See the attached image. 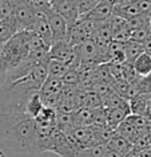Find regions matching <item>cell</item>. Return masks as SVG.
<instances>
[{
  "label": "cell",
  "mask_w": 151,
  "mask_h": 157,
  "mask_svg": "<svg viewBox=\"0 0 151 157\" xmlns=\"http://www.w3.org/2000/svg\"><path fill=\"white\" fill-rule=\"evenodd\" d=\"M0 140L11 149L38 155V130L34 118L27 113H12L0 116Z\"/></svg>",
  "instance_id": "obj_1"
},
{
  "label": "cell",
  "mask_w": 151,
  "mask_h": 157,
  "mask_svg": "<svg viewBox=\"0 0 151 157\" xmlns=\"http://www.w3.org/2000/svg\"><path fill=\"white\" fill-rule=\"evenodd\" d=\"M107 58H109V63H118V65L124 63L126 56H124V51H123V43L111 40L109 44Z\"/></svg>",
  "instance_id": "obj_15"
},
{
  "label": "cell",
  "mask_w": 151,
  "mask_h": 157,
  "mask_svg": "<svg viewBox=\"0 0 151 157\" xmlns=\"http://www.w3.org/2000/svg\"><path fill=\"white\" fill-rule=\"evenodd\" d=\"M17 33H19V30H17V24L13 16L0 19V48Z\"/></svg>",
  "instance_id": "obj_9"
},
{
  "label": "cell",
  "mask_w": 151,
  "mask_h": 157,
  "mask_svg": "<svg viewBox=\"0 0 151 157\" xmlns=\"http://www.w3.org/2000/svg\"><path fill=\"white\" fill-rule=\"evenodd\" d=\"M149 34H150V36H151V20H150V24H149Z\"/></svg>",
  "instance_id": "obj_29"
},
{
  "label": "cell",
  "mask_w": 151,
  "mask_h": 157,
  "mask_svg": "<svg viewBox=\"0 0 151 157\" xmlns=\"http://www.w3.org/2000/svg\"><path fill=\"white\" fill-rule=\"evenodd\" d=\"M103 2H109V3H112V4H115V2H116V0H103Z\"/></svg>",
  "instance_id": "obj_28"
},
{
  "label": "cell",
  "mask_w": 151,
  "mask_h": 157,
  "mask_svg": "<svg viewBox=\"0 0 151 157\" xmlns=\"http://www.w3.org/2000/svg\"><path fill=\"white\" fill-rule=\"evenodd\" d=\"M67 70H68V65L67 63H64V62H62V60H57V59H53V58H50L47 60L48 77L62 79L63 75L67 73Z\"/></svg>",
  "instance_id": "obj_16"
},
{
  "label": "cell",
  "mask_w": 151,
  "mask_h": 157,
  "mask_svg": "<svg viewBox=\"0 0 151 157\" xmlns=\"http://www.w3.org/2000/svg\"><path fill=\"white\" fill-rule=\"evenodd\" d=\"M142 46H143V50H145V52H147V54L151 55V36H150V35L147 36L146 40L142 43Z\"/></svg>",
  "instance_id": "obj_25"
},
{
  "label": "cell",
  "mask_w": 151,
  "mask_h": 157,
  "mask_svg": "<svg viewBox=\"0 0 151 157\" xmlns=\"http://www.w3.org/2000/svg\"><path fill=\"white\" fill-rule=\"evenodd\" d=\"M56 130L60 133L68 136L75 129L74 125V113H66V112H57L56 113Z\"/></svg>",
  "instance_id": "obj_11"
},
{
  "label": "cell",
  "mask_w": 151,
  "mask_h": 157,
  "mask_svg": "<svg viewBox=\"0 0 151 157\" xmlns=\"http://www.w3.org/2000/svg\"><path fill=\"white\" fill-rule=\"evenodd\" d=\"M135 73L141 78L149 77L151 74V55L147 52H142L141 55L132 62Z\"/></svg>",
  "instance_id": "obj_13"
},
{
  "label": "cell",
  "mask_w": 151,
  "mask_h": 157,
  "mask_svg": "<svg viewBox=\"0 0 151 157\" xmlns=\"http://www.w3.org/2000/svg\"><path fill=\"white\" fill-rule=\"evenodd\" d=\"M109 151L110 149L107 144H102V142H96L88 148V153L91 157H106L109 155Z\"/></svg>",
  "instance_id": "obj_23"
},
{
  "label": "cell",
  "mask_w": 151,
  "mask_h": 157,
  "mask_svg": "<svg viewBox=\"0 0 151 157\" xmlns=\"http://www.w3.org/2000/svg\"><path fill=\"white\" fill-rule=\"evenodd\" d=\"M143 117H145L147 121H150V122H151V105L147 106V109H146V112H145V116H143Z\"/></svg>",
  "instance_id": "obj_27"
},
{
  "label": "cell",
  "mask_w": 151,
  "mask_h": 157,
  "mask_svg": "<svg viewBox=\"0 0 151 157\" xmlns=\"http://www.w3.org/2000/svg\"><path fill=\"white\" fill-rule=\"evenodd\" d=\"M100 0H78V15L79 17L86 16L90 13L96 6L99 4Z\"/></svg>",
  "instance_id": "obj_21"
},
{
  "label": "cell",
  "mask_w": 151,
  "mask_h": 157,
  "mask_svg": "<svg viewBox=\"0 0 151 157\" xmlns=\"http://www.w3.org/2000/svg\"><path fill=\"white\" fill-rule=\"evenodd\" d=\"M139 0H116L115 4H135Z\"/></svg>",
  "instance_id": "obj_26"
},
{
  "label": "cell",
  "mask_w": 151,
  "mask_h": 157,
  "mask_svg": "<svg viewBox=\"0 0 151 157\" xmlns=\"http://www.w3.org/2000/svg\"><path fill=\"white\" fill-rule=\"evenodd\" d=\"M149 27H143V28H136V30L131 31L130 35V40L138 42V43H143V42L149 36Z\"/></svg>",
  "instance_id": "obj_24"
},
{
  "label": "cell",
  "mask_w": 151,
  "mask_h": 157,
  "mask_svg": "<svg viewBox=\"0 0 151 157\" xmlns=\"http://www.w3.org/2000/svg\"><path fill=\"white\" fill-rule=\"evenodd\" d=\"M46 19H47V23H48L50 30H51V34H52V43L53 42L67 40L70 26H68V23L66 22V19H64L62 15H59L57 12H55L52 8L47 12Z\"/></svg>",
  "instance_id": "obj_4"
},
{
  "label": "cell",
  "mask_w": 151,
  "mask_h": 157,
  "mask_svg": "<svg viewBox=\"0 0 151 157\" xmlns=\"http://www.w3.org/2000/svg\"><path fill=\"white\" fill-rule=\"evenodd\" d=\"M72 2H75V3H78V0H72Z\"/></svg>",
  "instance_id": "obj_31"
},
{
  "label": "cell",
  "mask_w": 151,
  "mask_h": 157,
  "mask_svg": "<svg viewBox=\"0 0 151 157\" xmlns=\"http://www.w3.org/2000/svg\"><path fill=\"white\" fill-rule=\"evenodd\" d=\"M128 116H130V108H128V105L123 106V108H115V109L106 110L107 126L115 130L126 118H127Z\"/></svg>",
  "instance_id": "obj_8"
},
{
  "label": "cell",
  "mask_w": 151,
  "mask_h": 157,
  "mask_svg": "<svg viewBox=\"0 0 151 157\" xmlns=\"http://www.w3.org/2000/svg\"><path fill=\"white\" fill-rule=\"evenodd\" d=\"M0 157H4V153L3 152H0Z\"/></svg>",
  "instance_id": "obj_30"
},
{
  "label": "cell",
  "mask_w": 151,
  "mask_h": 157,
  "mask_svg": "<svg viewBox=\"0 0 151 157\" xmlns=\"http://www.w3.org/2000/svg\"><path fill=\"white\" fill-rule=\"evenodd\" d=\"M123 51H124V56H126V62L132 63L142 52H145V50H143L142 43H138V42H134V40H128V42H126V43H123Z\"/></svg>",
  "instance_id": "obj_17"
},
{
  "label": "cell",
  "mask_w": 151,
  "mask_h": 157,
  "mask_svg": "<svg viewBox=\"0 0 151 157\" xmlns=\"http://www.w3.org/2000/svg\"><path fill=\"white\" fill-rule=\"evenodd\" d=\"M112 15H114V4L112 3L100 0L99 4L96 6L91 12L87 13L86 16H82V17L98 23V22H106V20H110V17Z\"/></svg>",
  "instance_id": "obj_7"
},
{
  "label": "cell",
  "mask_w": 151,
  "mask_h": 157,
  "mask_svg": "<svg viewBox=\"0 0 151 157\" xmlns=\"http://www.w3.org/2000/svg\"><path fill=\"white\" fill-rule=\"evenodd\" d=\"M78 67L76 66H68L67 73L64 74L63 78H62V82H63L64 86H68V87H78L79 86Z\"/></svg>",
  "instance_id": "obj_20"
},
{
  "label": "cell",
  "mask_w": 151,
  "mask_h": 157,
  "mask_svg": "<svg viewBox=\"0 0 151 157\" xmlns=\"http://www.w3.org/2000/svg\"><path fill=\"white\" fill-rule=\"evenodd\" d=\"M32 31H34L38 36H40L48 47L52 44V34H51V30H50V26H48L46 17H43V19H35Z\"/></svg>",
  "instance_id": "obj_14"
},
{
  "label": "cell",
  "mask_w": 151,
  "mask_h": 157,
  "mask_svg": "<svg viewBox=\"0 0 151 157\" xmlns=\"http://www.w3.org/2000/svg\"><path fill=\"white\" fill-rule=\"evenodd\" d=\"M94 124V110L88 108H79L74 112L75 128H87Z\"/></svg>",
  "instance_id": "obj_12"
},
{
  "label": "cell",
  "mask_w": 151,
  "mask_h": 157,
  "mask_svg": "<svg viewBox=\"0 0 151 157\" xmlns=\"http://www.w3.org/2000/svg\"><path fill=\"white\" fill-rule=\"evenodd\" d=\"M50 4H51L53 11L66 19V22L68 23L70 27L79 19L78 7H76L78 3L72 2V0H51Z\"/></svg>",
  "instance_id": "obj_6"
},
{
  "label": "cell",
  "mask_w": 151,
  "mask_h": 157,
  "mask_svg": "<svg viewBox=\"0 0 151 157\" xmlns=\"http://www.w3.org/2000/svg\"><path fill=\"white\" fill-rule=\"evenodd\" d=\"M30 54L27 31H20L13 35L0 51V77L13 69Z\"/></svg>",
  "instance_id": "obj_2"
},
{
  "label": "cell",
  "mask_w": 151,
  "mask_h": 157,
  "mask_svg": "<svg viewBox=\"0 0 151 157\" xmlns=\"http://www.w3.org/2000/svg\"><path fill=\"white\" fill-rule=\"evenodd\" d=\"M75 52H76L80 63H90V65H102L103 59L99 54L98 46H96L94 39H90V40H86L83 43L75 46Z\"/></svg>",
  "instance_id": "obj_5"
},
{
  "label": "cell",
  "mask_w": 151,
  "mask_h": 157,
  "mask_svg": "<svg viewBox=\"0 0 151 157\" xmlns=\"http://www.w3.org/2000/svg\"><path fill=\"white\" fill-rule=\"evenodd\" d=\"M107 146H109V149L111 152L116 153V155H119L120 157H123L126 153H128L132 149V145L128 142L126 138H123L122 136H119L115 132V134L111 137V140L107 142Z\"/></svg>",
  "instance_id": "obj_10"
},
{
  "label": "cell",
  "mask_w": 151,
  "mask_h": 157,
  "mask_svg": "<svg viewBox=\"0 0 151 157\" xmlns=\"http://www.w3.org/2000/svg\"><path fill=\"white\" fill-rule=\"evenodd\" d=\"M13 17L17 24V30L20 31H32L35 23L34 4L31 0H16L13 7Z\"/></svg>",
  "instance_id": "obj_3"
},
{
  "label": "cell",
  "mask_w": 151,
  "mask_h": 157,
  "mask_svg": "<svg viewBox=\"0 0 151 157\" xmlns=\"http://www.w3.org/2000/svg\"><path fill=\"white\" fill-rule=\"evenodd\" d=\"M128 101V108H130V114L134 116H145V112L147 109V101H146V94H141L132 97Z\"/></svg>",
  "instance_id": "obj_18"
},
{
  "label": "cell",
  "mask_w": 151,
  "mask_h": 157,
  "mask_svg": "<svg viewBox=\"0 0 151 157\" xmlns=\"http://www.w3.org/2000/svg\"><path fill=\"white\" fill-rule=\"evenodd\" d=\"M43 108H44V103H43L42 98H40V94L35 93V94L28 99V102L26 105V113L31 118H35V117L39 116V113L43 110Z\"/></svg>",
  "instance_id": "obj_19"
},
{
  "label": "cell",
  "mask_w": 151,
  "mask_h": 157,
  "mask_svg": "<svg viewBox=\"0 0 151 157\" xmlns=\"http://www.w3.org/2000/svg\"><path fill=\"white\" fill-rule=\"evenodd\" d=\"M150 20L151 17L146 16V15H142V13H139V15H135L130 17V19L127 20V24L128 27L132 30H136V28H143V27H149L150 24Z\"/></svg>",
  "instance_id": "obj_22"
}]
</instances>
